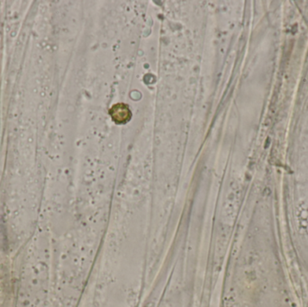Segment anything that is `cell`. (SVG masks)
Returning <instances> with one entry per match:
<instances>
[{"label":"cell","instance_id":"1","mask_svg":"<svg viewBox=\"0 0 308 307\" xmlns=\"http://www.w3.org/2000/svg\"><path fill=\"white\" fill-rule=\"evenodd\" d=\"M111 111L113 112L119 113V116L115 117V121L117 123H124V122L127 121L130 117H127V115L130 116V110L128 108L125 106V105H116Z\"/></svg>","mask_w":308,"mask_h":307}]
</instances>
